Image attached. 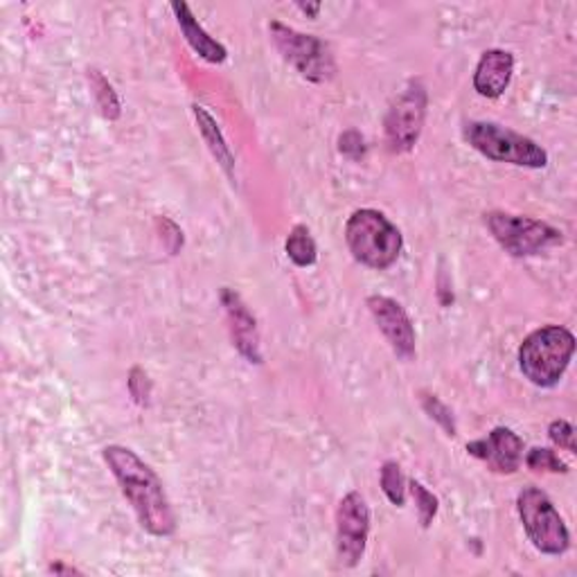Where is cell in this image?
Wrapping results in <instances>:
<instances>
[{
	"instance_id": "obj_10",
	"label": "cell",
	"mask_w": 577,
	"mask_h": 577,
	"mask_svg": "<svg viewBox=\"0 0 577 577\" xmlns=\"http://www.w3.org/2000/svg\"><path fill=\"white\" fill-rule=\"evenodd\" d=\"M368 308L392 352L402 359H411L415 354V329L400 302L386 296H371Z\"/></svg>"
},
{
	"instance_id": "obj_17",
	"label": "cell",
	"mask_w": 577,
	"mask_h": 577,
	"mask_svg": "<svg viewBox=\"0 0 577 577\" xmlns=\"http://www.w3.org/2000/svg\"><path fill=\"white\" fill-rule=\"evenodd\" d=\"M404 476H402V469L398 463H386L384 469H381V488L388 497L390 503H394L398 507L404 505V499H406V488H404Z\"/></svg>"
},
{
	"instance_id": "obj_21",
	"label": "cell",
	"mask_w": 577,
	"mask_h": 577,
	"mask_svg": "<svg viewBox=\"0 0 577 577\" xmlns=\"http://www.w3.org/2000/svg\"><path fill=\"white\" fill-rule=\"evenodd\" d=\"M422 406H424V411H427L436 422L442 424L444 431L449 436H455V424H453L451 411L436 398V394H424V398H422Z\"/></svg>"
},
{
	"instance_id": "obj_7",
	"label": "cell",
	"mask_w": 577,
	"mask_h": 577,
	"mask_svg": "<svg viewBox=\"0 0 577 577\" xmlns=\"http://www.w3.org/2000/svg\"><path fill=\"white\" fill-rule=\"evenodd\" d=\"M485 224H488L499 244L516 258L535 255L562 241V233L553 226L530 217L507 215V212H490V215H485Z\"/></svg>"
},
{
	"instance_id": "obj_22",
	"label": "cell",
	"mask_w": 577,
	"mask_h": 577,
	"mask_svg": "<svg viewBox=\"0 0 577 577\" xmlns=\"http://www.w3.org/2000/svg\"><path fill=\"white\" fill-rule=\"evenodd\" d=\"M549 436H551V440L557 444V447H562V449H566V451H575V431H573V427H570V424L566 422V419H555L553 424H551V429H549Z\"/></svg>"
},
{
	"instance_id": "obj_11",
	"label": "cell",
	"mask_w": 577,
	"mask_h": 577,
	"mask_svg": "<svg viewBox=\"0 0 577 577\" xmlns=\"http://www.w3.org/2000/svg\"><path fill=\"white\" fill-rule=\"evenodd\" d=\"M467 451L499 474H514L524 459V440L514 431L499 427L488 438L469 442Z\"/></svg>"
},
{
	"instance_id": "obj_9",
	"label": "cell",
	"mask_w": 577,
	"mask_h": 577,
	"mask_svg": "<svg viewBox=\"0 0 577 577\" xmlns=\"http://www.w3.org/2000/svg\"><path fill=\"white\" fill-rule=\"evenodd\" d=\"M371 532V510L359 492L343 497L337 510V557L339 564L352 568L366 551Z\"/></svg>"
},
{
	"instance_id": "obj_1",
	"label": "cell",
	"mask_w": 577,
	"mask_h": 577,
	"mask_svg": "<svg viewBox=\"0 0 577 577\" xmlns=\"http://www.w3.org/2000/svg\"><path fill=\"white\" fill-rule=\"evenodd\" d=\"M104 461L136 510L140 526L154 537H170L176 530V514L154 469L131 449L117 444L104 449Z\"/></svg>"
},
{
	"instance_id": "obj_18",
	"label": "cell",
	"mask_w": 577,
	"mask_h": 577,
	"mask_svg": "<svg viewBox=\"0 0 577 577\" xmlns=\"http://www.w3.org/2000/svg\"><path fill=\"white\" fill-rule=\"evenodd\" d=\"M411 492H413L415 505L419 510V522H422L424 528H427L431 524L434 516H436V512H438V499L417 480L411 482Z\"/></svg>"
},
{
	"instance_id": "obj_3",
	"label": "cell",
	"mask_w": 577,
	"mask_h": 577,
	"mask_svg": "<svg viewBox=\"0 0 577 577\" xmlns=\"http://www.w3.org/2000/svg\"><path fill=\"white\" fill-rule=\"evenodd\" d=\"M346 241L361 264L388 268L402 251V233L377 210H356L346 224Z\"/></svg>"
},
{
	"instance_id": "obj_20",
	"label": "cell",
	"mask_w": 577,
	"mask_h": 577,
	"mask_svg": "<svg viewBox=\"0 0 577 577\" xmlns=\"http://www.w3.org/2000/svg\"><path fill=\"white\" fill-rule=\"evenodd\" d=\"M526 463H528V467L535 469V472H555V474H560V472H562V474L568 472L566 465L557 459L555 451H551V449H532V451L528 453Z\"/></svg>"
},
{
	"instance_id": "obj_24",
	"label": "cell",
	"mask_w": 577,
	"mask_h": 577,
	"mask_svg": "<svg viewBox=\"0 0 577 577\" xmlns=\"http://www.w3.org/2000/svg\"><path fill=\"white\" fill-rule=\"evenodd\" d=\"M300 10H302V12H310V14L316 16L318 10H321V5H300Z\"/></svg>"
},
{
	"instance_id": "obj_16",
	"label": "cell",
	"mask_w": 577,
	"mask_h": 577,
	"mask_svg": "<svg viewBox=\"0 0 577 577\" xmlns=\"http://www.w3.org/2000/svg\"><path fill=\"white\" fill-rule=\"evenodd\" d=\"M287 255L298 266H312L316 262V244L305 226H296L287 237Z\"/></svg>"
},
{
	"instance_id": "obj_8",
	"label": "cell",
	"mask_w": 577,
	"mask_h": 577,
	"mask_svg": "<svg viewBox=\"0 0 577 577\" xmlns=\"http://www.w3.org/2000/svg\"><path fill=\"white\" fill-rule=\"evenodd\" d=\"M424 117H427V90L419 81H411L386 115V138L390 149L409 151L422 134Z\"/></svg>"
},
{
	"instance_id": "obj_12",
	"label": "cell",
	"mask_w": 577,
	"mask_h": 577,
	"mask_svg": "<svg viewBox=\"0 0 577 577\" xmlns=\"http://www.w3.org/2000/svg\"><path fill=\"white\" fill-rule=\"evenodd\" d=\"M514 71V57L505 50H488L476 66L474 88L482 98H499L507 88Z\"/></svg>"
},
{
	"instance_id": "obj_4",
	"label": "cell",
	"mask_w": 577,
	"mask_h": 577,
	"mask_svg": "<svg viewBox=\"0 0 577 577\" xmlns=\"http://www.w3.org/2000/svg\"><path fill=\"white\" fill-rule=\"evenodd\" d=\"M465 140L480 151L482 156H488L499 163H512L522 167H545L549 154L530 138L503 129L494 123H467L465 125Z\"/></svg>"
},
{
	"instance_id": "obj_6",
	"label": "cell",
	"mask_w": 577,
	"mask_h": 577,
	"mask_svg": "<svg viewBox=\"0 0 577 577\" xmlns=\"http://www.w3.org/2000/svg\"><path fill=\"white\" fill-rule=\"evenodd\" d=\"M268 33L273 43L283 52L287 62L302 75L312 81H327L337 73V64H334V54L329 46L312 35L296 33L293 27H287L278 21L268 25Z\"/></svg>"
},
{
	"instance_id": "obj_15",
	"label": "cell",
	"mask_w": 577,
	"mask_h": 577,
	"mask_svg": "<svg viewBox=\"0 0 577 577\" xmlns=\"http://www.w3.org/2000/svg\"><path fill=\"white\" fill-rule=\"evenodd\" d=\"M195 113H197L199 127H201L205 140L210 142L212 154L217 156V161L224 165V170H226L228 174H233V154H230L228 145L224 142V138H222V134H219V129H217V125H215V120H212V117L205 113V109H201V106H195Z\"/></svg>"
},
{
	"instance_id": "obj_13",
	"label": "cell",
	"mask_w": 577,
	"mask_h": 577,
	"mask_svg": "<svg viewBox=\"0 0 577 577\" xmlns=\"http://www.w3.org/2000/svg\"><path fill=\"white\" fill-rule=\"evenodd\" d=\"M222 300L226 305L228 318L233 323V339L235 346L239 348V352L244 354L247 359L260 363V346H258V329H255V318L251 316V312L247 310L244 302L239 300L237 293H233L230 289H224Z\"/></svg>"
},
{
	"instance_id": "obj_19",
	"label": "cell",
	"mask_w": 577,
	"mask_h": 577,
	"mask_svg": "<svg viewBox=\"0 0 577 577\" xmlns=\"http://www.w3.org/2000/svg\"><path fill=\"white\" fill-rule=\"evenodd\" d=\"M90 77H93L96 98H98V104H100L102 113L106 117H117L120 115V102H117V98L113 93V86L98 71H93V75H90Z\"/></svg>"
},
{
	"instance_id": "obj_14",
	"label": "cell",
	"mask_w": 577,
	"mask_h": 577,
	"mask_svg": "<svg viewBox=\"0 0 577 577\" xmlns=\"http://www.w3.org/2000/svg\"><path fill=\"white\" fill-rule=\"evenodd\" d=\"M172 12L176 14L180 33L186 35L188 43L195 48L199 57H203L210 64L226 62V54H228L226 48L205 33L186 3H172Z\"/></svg>"
},
{
	"instance_id": "obj_2",
	"label": "cell",
	"mask_w": 577,
	"mask_h": 577,
	"mask_svg": "<svg viewBox=\"0 0 577 577\" xmlns=\"http://www.w3.org/2000/svg\"><path fill=\"white\" fill-rule=\"evenodd\" d=\"M575 352V339L566 327L549 325L532 331L519 350L522 373L541 388L555 386L566 373Z\"/></svg>"
},
{
	"instance_id": "obj_5",
	"label": "cell",
	"mask_w": 577,
	"mask_h": 577,
	"mask_svg": "<svg viewBox=\"0 0 577 577\" xmlns=\"http://www.w3.org/2000/svg\"><path fill=\"white\" fill-rule=\"evenodd\" d=\"M516 510H519L524 528L537 551L545 555H562L568 551L570 535L564 519L553 501L539 488H524L516 499Z\"/></svg>"
},
{
	"instance_id": "obj_23",
	"label": "cell",
	"mask_w": 577,
	"mask_h": 577,
	"mask_svg": "<svg viewBox=\"0 0 577 577\" xmlns=\"http://www.w3.org/2000/svg\"><path fill=\"white\" fill-rule=\"evenodd\" d=\"M363 138L356 134V131H348L341 136V151L352 159H359L363 154Z\"/></svg>"
}]
</instances>
